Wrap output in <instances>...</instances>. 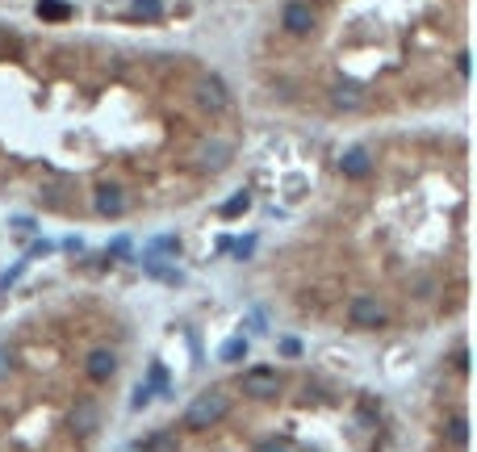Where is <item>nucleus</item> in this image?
I'll return each instance as SVG.
<instances>
[{
	"mask_svg": "<svg viewBox=\"0 0 477 452\" xmlns=\"http://www.w3.org/2000/svg\"><path fill=\"white\" fill-rule=\"evenodd\" d=\"M226 411H230V398H226L222 390L197 394V398H193V407L184 411V428H193V432H205V428L222 423V419H226Z\"/></svg>",
	"mask_w": 477,
	"mask_h": 452,
	"instance_id": "f257e3e1",
	"label": "nucleus"
},
{
	"mask_svg": "<svg viewBox=\"0 0 477 452\" xmlns=\"http://www.w3.org/2000/svg\"><path fill=\"white\" fill-rule=\"evenodd\" d=\"M348 323L360 327V331H377V327H386V306L369 293H356L348 302Z\"/></svg>",
	"mask_w": 477,
	"mask_h": 452,
	"instance_id": "f03ea898",
	"label": "nucleus"
},
{
	"mask_svg": "<svg viewBox=\"0 0 477 452\" xmlns=\"http://www.w3.org/2000/svg\"><path fill=\"white\" fill-rule=\"evenodd\" d=\"M243 394H251V398H277L281 394V373L277 369H247L243 373Z\"/></svg>",
	"mask_w": 477,
	"mask_h": 452,
	"instance_id": "7ed1b4c3",
	"label": "nucleus"
},
{
	"mask_svg": "<svg viewBox=\"0 0 477 452\" xmlns=\"http://www.w3.org/2000/svg\"><path fill=\"white\" fill-rule=\"evenodd\" d=\"M197 105H201V109H210V113H222V109L230 105L226 84H222L218 75H201V80H197Z\"/></svg>",
	"mask_w": 477,
	"mask_h": 452,
	"instance_id": "20e7f679",
	"label": "nucleus"
},
{
	"mask_svg": "<svg viewBox=\"0 0 477 452\" xmlns=\"http://www.w3.org/2000/svg\"><path fill=\"white\" fill-rule=\"evenodd\" d=\"M197 163H201L205 172H222V168L230 163V143H226V138L201 143V147H197Z\"/></svg>",
	"mask_w": 477,
	"mask_h": 452,
	"instance_id": "39448f33",
	"label": "nucleus"
},
{
	"mask_svg": "<svg viewBox=\"0 0 477 452\" xmlns=\"http://www.w3.org/2000/svg\"><path fill=\"white\" fill-rule=\"evenodd\" d=\"M281 25H285L289 34H310V25H314V8H310L306 0H289L285 13H281Z\"/></svg>",
	"mask_w": 477,
	"mask_h": 452,
	"instance_id": "423d86ee",
	"label": "nucleus"
},
{
	"mask_svg": "<svg viewBox=\"0 0 477 452\" xmlns=\"http://www.w3.org/2000/svg\"><path fill=\"white\" fill-rule=\"evenodd\" d=\"M369 168H373V151H369V147H348V151L339 155V172H344L348 180L369 176Z\"/></svg>",
	"mask_w": 477,
	"mask_h": 452,
	"instance_id": "0eeeda50",
	"label": "nucleus"
},
{
	"mask_svg": "<svg viewBox=\"0 0 477 452\" xmlns=\"http://www.w3.org/2000/svg\"><path fill=\"white\" fill-rule=\"evenodd\" d=\"M96 214L122 218V214H126V193H122L117 184H101V189H96Z\"/></svg>",
	"mask_w": 477,
	"mask_h": 452,
	"instance_id": "6e6552de",
	"label": "nucleus"
},
{
	"mask_svg": "<svg viewBox=\"0 0 477 452\" xmlns=\"http://www.w3.org/2000/svg\"><path fill=\"white\" fill-rule=\"evenodd\" d=\"M96 423H101V411H96V402H92V398H84V402H75V407H71V428H75L80 436H92V432H96Z\"/></svg>",
	"mask_w": 477,
	"mask_h": 452,
	"instance_id": "1a4fd4ad",
	"label": "nucleus"
},
{
	"mask_svg": "<svg viewBox=\"0 0 477 452\" xmlns=\"http://www.w3.org/2000/svg\"><path fill=\"white\" fill-rule=\"evenodd\" d=\"M331 105L344 109V113H356V109H365V92H360L356 84H344V80H339V84L331 88Z\"/></svg>",
	"mask_w": 477,
	"mask_h": 452,
	"instance_id": "9d476101",
	"label": "nucleus"
},
{
	"mask_svg": "<svg viewBox=\"0 0 477 452\" xmlns=\"http://www.w3.org/2000/svg\"><path fill=\"white\" fill-rule=\"evenodd\" d=\"M84 373H88L92 381H109V377L117 373V356H113V352H105V348H96V352L88 356V365H84Z\"/></svg>",
	"mask_w": 477,
	"mask_h": 452,
	"instance_id": "9b49d317",
	"label": "nucleus"
},
{
	"mask_svg": "<svg viewBox=\"0 0 477 452\" xmlns=\"http://www.w3.org/2000/svg\"><path fill=\"white\" fill-rule=\"evenodd\" d=\"M247 352H251V344H247L243 335H235V340H226V344L218 348V360H222V365H239V360H247Z\"/></svg>",
	"mask_w": 477,
	"mask_h": 452,
	"instance_id": "f8f14e48",
	"label": "nucleus"
},
{
	"mask_svg": "<svg viewBox=\"0 0 477 452\" xmlns=\"http://www.w3.org/2000/svg\"><path fill=\"white\" fill-rule=\"evenodd\" d=\"M134 452H176V436L172 432H151L147 440H138Z\"/></svg>",
	"mask_w": 477,
	"mask_h": 452,
	"instance_id": "ddd939ff",
	"label": "nucleus"
},
{
	"mask_svg": "<svg viewBox=\"0 0 477 452\" xmlns=\"http://www.w3.org/2000/svg\"><path fill=\"white\" fill-rule=\"evenodd\" d=\"M176 251H180V239H176V235H155L142 256H159V260H163V256H176Z\"/></svg>",
	"mask_w": 477,
	"mask_h": 452,
	"instance_id": "4468645a",
	"label": "nucleus"
},
{
	"mask_svg": "<svg viewBox=\"0 0 477 452\" xmlns=\"http://www.w3.org/2000/svg\"><path fill=\"white\" fill-rule=\"evenodd\" d=\"M247 210H251V193H235L230 201H222L218 214H222V218H239V214H247Z\"/></svg>",
	"mask_w": 477,
	"mask_h": 452,
	"instance_id": "2eb2a0df",
	"label": "nucleus"
},
{
	"mask_svg": "<svg viewBox=\"0 0 477 452\" xmlns=\"http://www.w3.org/2000/svg\"><path fill=\"white\" fill-rule=\"evenodd\" d=\"M71 8L63 4V0H38V17H50V21H63Z\"/></svg>",
	"mask_w": 477,
	"mask_h": 452,
	"instance_id": "dca6fc26",
	"label": "nucleus"
},
{
	"mask_svg": "<svg viewBox=\"0 0 477 452\" xmlns=\"http://www.w3.org/2000/svg\"><path fill=\"white\" fill-rule=\"evenodd\" d=\"M448 440H453V444H465V440H469V419H465V415L448 419Z\"/></svg>",
	"mask_w": 477,
	"mask_h": 452,
	"instance_id": "f3484780",
	"label": "nucleus"
},
{
	"mask_svg": "<svg viewBox=\"0 0 477 452\" xmlns=\"http://www.w3.org/2000/svg\"><path fill=\"white\" fill-rule=\"evenodd\" d=\"M163 13V0H134V17H142V21H155Z\"/></svg>",
	"mask_w": 477,
	"mask_h": 452,
	"instance_id": "a211bd4d",
	"label": "nucleus"
},
{
	"mask_svg": "<svg viewBox=\"0 0 477 452\" xmlns=\"http://www.w3.org/2000/svg\"><path fill=\"white\" fill-rule=\"evenodd\" d=\"M151 398H155V390L142 381V386H134V398H130V411H147L151 407Z\"/></svg>",
	"mask_w": 477,
	"mask_h": 452,
	"instance_id": "6ab92c4d",
	"label": "nucleus"
},
{
	"mask_svg": "<svg viewBox=\"0 0 477 452\" xmlns=\"http://www.w3.org/2000/svg\"><path fill=\"white\" fill-rule=\"evenodd\" d=\"M222 247H226V251H235V256H239V260H247V256H251V251H256V239H251V235H247V239H230V243H222Z\"/></svg>",
	"mask_w": 477,
	"mask_h": 452,
	"instance_id": "aec40b11",
	"label": "nucleus"
},
{
	"mask_svg": "<svg viewBox=\"0 0 477 452\" xmlns=\"http://www.w3.org/2000/svg\"><path fill=\"white\" fill-rule=\"evenodd\" d=\"M25 264H29V260H17V264H13V268H8V272H4V277H0V289H4V293H8V289H13V285H17V277H21V272H25Z\"/></svg>",
	"mask_w": 477,
	"mask_h": 452,
	"instance_id": "412c9836",
	"label": "nucleus"
},
{
	"mask_svg": "<svg viewBox=\"0 0 477 452\" xmlns=\"http://www.w3.org/2000/svg\"><path fill=\"white\" fill-rule=\"evenodd\" d=\"M256 452H293V449H289L285 440H260V444H256Z\"/></svg>",
	"mask_w": 477,
	"mask_h": 452,
	"instance_id": "4be33fe9",
	"label": "nucleus"
},
{
	"mask_svg": "<svg viewBox=\"0 0 477 452\" xmlns=\"http://www.w3.org/2000/svg\"><path fill=\"white\" fill-rule=\"evenodd\" d=\"M277 348H281V356H302V344L298 340H281Z\"/></svg>",
	"mask_w": 477,
	"mask_h": 452,
	"instance_id": "5701e85b",
	"label": "nucleus"
},
{
	"mask_svg": "<svg viewBox=\"0 0 477 452\" xmlns=\"http://www.w3.org/2000/svg\"><path fill=\"white\" fill-rule=\"evenodd\" d=\"M13 226H17V235H34V231H38L34 218H13Z\"/></svg>",
	"mask_w": 477,
	"mask_h": 452,
	"instance_id": "b1692460",
	"label": "nucleus"
},
{
	"mask_svg": "<svg viewBox=\"0 0 477 452\" xmlns=\"http://www.w3.org/2000/svg\"><path fill=\"white\" fill-rule=\"evenodd\" d=\"M415 289H419V298H432V289H436V281H432V277H419V281H415Z\"/></svg>",
	"mask_w": 477,
	"mask_h": 452,
	"instance_id": "393cba45",
	"label": "nucleus"
},
{
	"mask_svg": "<svg viewBox=\"0 0 477 452\" xmlns=\"http://www.w3.org/2000/svg\"><path fill=\"white\" fill-rule=\"evenodd\" d=\"M50 247H54V243H46V239H42V243H34V247H29V256H25V260H38V256H46Z\"/></svg>",
	"mask_w": 477,
	"mask_h": 452,
	"instance_id": "a878e982",
	"label": "nucleus"
},
{
	"mask_svg": "<svg viewBox=\"0 0 477 452\" xmlns=\"http://www.w3.org/2000/svg\"><path fill=\"white\" fill-rule=\"evenodd\" d=\"M0 50H17V38H13L4 25H0Z\"/></svg>",
	"mask_w": 477,
	"mask_h": 452,
	"instance_id": "bb28decb",
	"label": "nucleus"
},
{
	"mask_svg": "<svg viewBox=\"0 0 477 452\" xmlns=\"http://www.w3.org/2000/svg\"><path fill=\"white\" fill-rule=\"evenodd\" d=\"M126 251H130V243H126V239H113V243H109V256H126Z\"/></svg>",
	"mask_w": 477,
	"mask_h": 452,
	"instance_id": "cd10ccee",
	"label": "nucleus"
},
{
	"mask_svg": "<svg viewBox=\"0 0 477 452\" xmlns=\"http://www.w3.org/2000/svg\"><path fill=\"white\" fill-rule=\"evenodd\" d=\"M8 365H13V356H8V352H4V348H0V377H4V373H8Z\"/></svg>",
	"mask_w": 477,
	"mask_h": 452,
	"instance_id": "c85d7f7f",
	"label": "nucleus"
},
{
	"mask_svg": "<svg viewBox=\"0 0 477 452\" xmlns=\"http://www.w3.org/2000/svg\"><path fill=\"white\" fill-rule=\"evenodd\" d=\"M126 452H134V449H126Z\"/></svg>",
	"mask_w": 477,
	"mask_h": 452,
	"instance_id": "c756f323",
	"label": "nucleus"
}]
</instances>
